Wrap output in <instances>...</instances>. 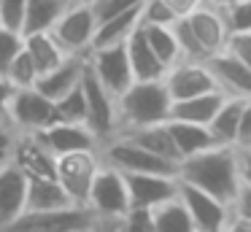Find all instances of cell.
<instances>
[{
	"mask_svg": "<svg viewBox=\"0 0 251 232\" xmlns=\"http://www.w3.org/2000/svg\"><path fill=\"white\" fill-rule=\"evenodd\" d=\"M178 181L197 186L213 197L232 203L240 186V165L235 146H211L178 162Z\"/></svg>",
	"mask_w": 251,
	"mask_h": 232,
	"instance_id": "obj_1",
	"label": "cell"
},
{
	"mask_svg": "<svg viewBox=\"0 0 251 232\" xmlns=\"http://www.w3.org/2000/svg\"><path fill=\"white\" fill-rule=\"evenodd\" d=\"M170 100L165 81H132L119 97H116V108H119V132L138 127H149V124H162L170 116Z\"/></svg>",
	"mask_w": 251,
	"mask_h": 232,
	"instance_id": "obj_2",
	"label": "cell"
},
{
	"mask_svg": "<svg viewBox=\"0 0 251 232\" xmlns=\"http://www.w3.org/2000/svg\"><path fill=\"white\" fill-rule=\"evenodd\" d=\"M100 159L105 165L116 167L122 173H159V176H178V165L162 159V156L146 151L127 135H114L98 149Z\"/></svg>",
	"mask_w": 251,
	"mask_h": 232,
	"instance_id": "obj_3",
	"label": "cell"
},
{
	"mask_svg": "<svg viewBox=\"0 0 251 232\" xmlns=\"http://www.w3.org/2000/svg\"><path fill=\"white\" fill-rule=\"evenodd\" d=\"M95 219L87 205H68L57 210H22L14 221L0 227V232H84Z\"/></svg>",
	"mask_w": 251,
	"mask_h": 232,
	"instance_id": "obj_4",
	"label": "cell"
},
{
	"mask_svg": "<svg viewBox=\"0 0 251 232\" xmlns=\"http://www.w3.org/2000/svg\"><path fill=\"white\" fill-rule=\"evenodd\" d=\"M95 32H98V16H95L89 0L71 3V8L51 27V35L65 49V54H89L95 43Z\"/></svg>",
	"mask_w": 251,
	"mask_h": 232,
	"instance_id": "obj_5",
	"label": "cell"
},
{
	"mask_svg": "<svg viewBox=\"0 0 251 232\" xmlns=\"http://www.w3.org/2000/svg\"><path fill=\"white\" fill-rule=\"evenodd\" d=\"M87 208L95 216L122 219L130 210V192H127L125 173L103 162L98 176H95V181H92V189L87 194Z\"/></svg>",
	"mask_w": 251,
	"mask_h": 232,
	"instance_id": "obj_6",
	"label": "cell"
},
{
	"mask_svg": "<svg viewBox=\"0 0 251 232\" xmlns=\"http://www.w3.org/2000/svg\"><path fill=\"white\" fill-rule=\"evenodd\" d=\"M81 89H84V100H87V127L98 135V140L105 143L108 138L119 135V108H116V97L95 78L89 68L84 70Z\"/></svg>",
	"mask_w": 251,
	"mask_h": 232,
	"instance_id": "obj_7",
	"label": "cell"
},
{
	"mask_svg": "<svg viewBox=\"0 0 251 232\" xmlns=\"http://www.w3.org/2000/svg\"><path fill=\"white\" fill-rule=\"evenodd\" d=\"M100 165L103 159L98 151H73V154L57 156V181L68 192L73 205H87V194Z\"/></svg>",
	"mask_w": 251,
	"mask_h": 232,
	"instance_id": "obj_8",
	"label": "cell"
},
{
	"mask_svg": "<svg viewBox=\"0 0 251 232\" xmlns=\"http://www.w3.org/2000/svg\"><path fill=\"white\" fill-rule=\"evenodd\" d=\"M54 122H57L54 103L46 95H41L35 86L14 89L11 103H8V124L17 132H41Z\"/></svg>",
	"mask_w": 251,
	"mask_h": 232,
	"instance_id": "obj_9",
	"label": "cell"
},
{
	"mask_svg": "<svg viewBox=\"0 0 251 232\" xmlns=\"http://www.w3.org/2000/svg\"><path fill=\"white\" fill-rule=\"evenodd\" d=\"M87 68L92 70V76L114 97H119L122 92L135 81V78H132V68H130V57H127V46H125V43L89 49Z\"/></svg>",
	"mask_w": 251,
	"mask_h": 232,
	"instance_id": "obj_10",
	"label": "cell"
},
{
	"mask_svg": "<svg viewBox=\"0 0 251 232\" xmlns=\"http://www.w3.org/2000/svg\"><path fill=\"white\" fill-rule=\"evenodd\" d=\"M178 200L184 203V208L189 210L192 224L197 232H224L229 221V203L213 197V194L202 192L197 186L178 181Z\"/></svg>",
	"mask_w": 251,
	"mask_h": 232,
	"instance_id": "obj_11",
	"label": "cell"
},
{
	"mask_svg": "<svg viewBox=\"0 0 251 232\" xmlns=\"http://www.w3.org/2000/svg\"><path fill=\"white\" fill-rule=\"evenodd\" d=\"M165 86H168L170 100H186V97L202 95V92L219 89L213 73L208 70L205 62H197V59H178L176 65H170L165 70Z\"/></svg>",
	"mask_w": 251,
	"mask_h": 232,
	"instance_id": "obj_12",
	"label": "cell"
},
{
	"mask_svg": "<svg viewBox=\"0 0 251 232\" xmlns=\"http://www.w3.org/2000/svg\"><path fill=\"white\" fill-rule=\"evenodd\" d=\"M184 16H186V22H189L192 32H195L197 43H200L202 52H205V57L224 52L227 38H229V27H227V19H224L222 8H216V5H211L208 0H202L200 5L186 11Z\"/></svg>",
	"mask_w": 251,
	"mask_h": 232,
	"instance_id": "obj_13",
	"label": "cell"
},
{
	"mask_svg": "<svg viewBox=\"0 0 251 232\" xmlns=\"http://www.w3.org/2000/svg\"><path fill=\"white\" fill-rule=\"evenodd\" d=\"M130 208H157L178 194V176L159 173H125Z\"/></svg>",
	"mask_w": 251,
	"mask_h": 232,
	"instance_id": "obj_14",
	"label": "cell"
},
{
	"mask_svg": "<svg viewBox=\"0 0 251 232\" xmlns=\"http://www.w3.org/2000/svg\"><path fill=\"white\" fill-rule=\"evenodd\" d=\"M11 162L27 178H57V156L46 149L38 132H19Z\"/></svg>",
	"mask_w": 251,
	"mask_h": 232,
	"instance_id": "obj_15",
	"label": "cell"
},
{
	"mask_svg": "<svg viewBox=\"0 0 251 232\" xmlns=\"http://www.w3.org/2000/svg\"><path fill=\"white\" fill-rule=\"evenodd\" d=\"M38 135L54 156L73 154V151H98L100 149L98 135L87 124H76V122H54L46 129H41Z\"/></svg>",
	"mask_w": 251,
	"mask_h": 232,
	"instance_id": "obj_16",
	"label": "cell"
},
{
	"mask_svg": "<svg viewBox=\"0 0 251 232\" xmlns=\"http://www.w3.org/2000/svg\"><path fill=\"white\" fill-rule=\"evenodd\" d=\"M208 70L213 73L216 86L229 97H243L251 100V68H246L240 59H235L229 52H219L211 54L205 59Z\"/></svg>",
	"mask_w": 251,
	"mask_h": 232,
	"instance_id": "obj_17",
	"label": "cell"
},
{
	"mask_svg": "<svg viewBox=\"0 0 251 232\" xmlns=\"http://www.w3.org/2000/svg\"><path fill=\"white\" fill-rule=\"evenodd\" d=\"M84 70H87V54H68L57 68H51L49 73L38 76L35 89L54 103V100H60L62 95H68L71 89H76V86L81 84Z\"/></svg>",
	"mask_w": 251,
	"mask_h": 232,
	"instance_id": "obj_18",
	"label": "cell"
},
{
	"mask_svg": "<svg viewBox=\"0 0 251 232\" xmlns=\"http://www.w3.org/2000/svg\"><path fill=\"white\" fill-rule=\"evenodd\" d=\"M27 200V176L14 162L0 167V227H6L25 210Z\"/></svg>",
	"mask_w": 251,
	"mask_h": 232,
	"instance_id": "obj_19",
	"label": "cell"
},
{
	"mask_svg": "<svg viewBox=\"0 0 251 232\" xmlns=\"http://www.w3.org/2000/svg\"><path fill=\"white\" fill-rule=\"evenodd\" d=\"M229 95H224L222 89H211V92H202V95L195 97H186V100H176L170 105V116L176 122H192V124H211V119L216 116V111L224 105Z\"/></svg>",
	"mask_w": 251,
	"mask_h": 232,
	"instance_id": "obj_20",
	"label": "cell"
},
{
	"mask_svg": "<svg viewBox=\"0 0 251 232\" xmlns=\"http://www.w3.org/2000/svg\"><path fill=\"white\" fill-rule=\"evenodd\" d=\"M127 46V57H130V68H132V78L135 81H159L165 78V65L162 59L154 54V49L149 46L143 30L138 27L130 38L125 41Z\"/></svg>",
	"mask_w": 251,
	"mask_h": 232,
	"instance_id": "obj_21",
	"label": "cell"
},
{
	"mask_svg": "<svg viewBox=\"0 0 251 232\" xmlns=\"http://www.w3.org/2000/svg\"><path fill=\"white\" fill-rule=\"evenodd\" d=\"M71 3H76V0H27L22 35H30V32H51V27L71 8Z\"/></svg>",
	"mask_w": 251,
	"mask_h": 232,
	"instance_id": "obj_22",
	"label": "cell"
},
{
	"mask_svg": "<svg viewBox=\"0 0 251 232\" xmlns=\"http://www.w3.org/2000/svg\"><path fill=\"white\" fill-rule=\"evenodd\" d=\"M122 135L132 138L138 146H143L146 151L162 156V159L173 162V165L181 162V154H178V149H176V143H173V135H170V129H168V122L149 124V127H138V129H127V132H122Z\"/></svg>",
	"mask_w": 251,
	"mask_h": 232,
	"instance_id": "obj_23",
	"label": "cell"
},
{
	"mask_svg": "<svg viewBox=\"0 0 251 232\" xmlns=\"http://www.w3.org/2000/svg\"><path fill=\"white\" fill-rule=\"evenodd\" d=\"M68 205L73 203L57 178H27L25 210H57V208H68Z\"/></svg>",
	"mask_w": 251,
	"mask_h": 232,
	"instance_id": "obj_24",
	"label": "cell"
},
{
	"mask_svg": "<svg viewBox=\"0 0 251 232\" xmlns=\"http://www.w3.org/2000/svg\"><path fill=\"white\" fill-rule=\"evenodd\" d=\"M25 52L33 59L38 76L49 73L51 68H57L68 57L65 49L57 43V38L51 32H30V35H25Z\"/></svg>",
	"mask_w": 251,
	"mask_h": 232,
	"instance_id": "obj_25",
	"label": "cell"
},
{
	"mask_svg": "<svg viewBox=\"0 0 251 232\" xmlns=\"http://www.w3.org/2000/svg\"><path fill=\"white\" fill-rule=\"evenodd\" d=\"M168 129L173 135V143L178 149L181 159L184 156H192L197 151H205L211 146H216L211 129L205 124H192V122H176V119H168Z\"/></svg>",
	"mask_w": 251,
	"mask_h": 232,
	"instance_id": "obj_26",
	"label": "cell"
},
{
	"mask_svg": "<svg viewBox=\"0 0 251 232\" xmlns=\"http://www.w3.org/2000/svg\"><path fill=\"white\" fill-rule=\"evenodd\" d=\"M141 27V5L125 11V14H116L111 19L100 22L98 25V32H95V46H114V43H125L132 32Z\"/></svg>",
	"mask_w": 251,
	"mask_h": 232,
	"instance_id": "obj_27",
	"label": "cell"
},
{
	"mask_svg": "<svg viewBox=\"0 0 251 232\" xmlns=\"http://www.w3.org/2000/svg\"><path fill=\"white\" fill-rule=\"evenodd\" d=\"M243 105H246L243 97H227L224 105L216 111V116L211 119L208 129H211L213 140H216L219 146H235L238 124H240V116H243Z\"/></svg>",
	"mask_w": 251,
	"mask_h": 232,
	"instance_id": "obj_28",
	"label": "cell"
},
{
	"mask_svg": "<svg viewBox=\"0 0 251 232\" xmlns=\"http://www.w3.org/2000/svg\"><path fill=\"white\" fill-rule=\"evenodd\" d=\"M151 219H154V232H197L189 210L184 208L178 194L168 203L151 208Z\"/></svg>",
	"mask_w": 251,
	"mask_h": 232,
	"instance_id": "obj_29",
	"label": "cell"
},
{
	"mask_svg": "<svg viewBox=\"0 0 251 232\" xmlns=\"http://www.w3.org/2000/svg\"><path fill=\"white\" fill-rule=\"evenodd\" d=\"M141 30L146 35L149 46L154 49V54L162 59L165 68H170L181 59V49H178V41H176L173 25H141Z\"/></svg>",
	"mask_w": 251,
	"mask_h": 232,
	"instance_id": "obj_30",
	"label": "cell"
},
{
	"mask_svg": "<svg viewBox=\"0 0 251 232\" xmlns=\"http://www.w3.org/2000/svg\"><path fill=\"white\" fill-rule=\"evenodd\" d=\"M54 111H57V122L87 124V100H84L81 84L76 89H71L68 95H62L60 100H54Z\"/></svg>",
	"mask_w": 251,
	"mask_h": 232,
	"instance_id": "obj_31",
	"label": "cell"
},
{
	"mask_svg": "<svg viewBox=\"0 0 251 232\" xmlns=\"http://www.w3.org/2000/svg\"><path fill=\"white\" fill-rule=\"evenodd\" d=\"M25 49V35L19 30H8L0 25V76H6L11 62L22 54Z\"/></svg>",
	"mask_w": 251,
	"mask_h": 232,
	"instance_id": "obj_32",
	"label": "cell"
},
{
	"mask_svg": "<svg viewBox=\"0 0 251 232\" xmlns=\"http://www.w3.org/2000/svg\"><path fill=\"white\" fill-rule=\"evenodd\" d=\"M6 78L14 84V89H27V86H35V81H38V70H35L33 59L27 57L25 49H22V54L11 62V68L6 70Z\"/></svg>",
	"mask_w": 251,
	"mask_h": 232,
	"instance_id": "obj_33",
	"label": "cell"
},
{
	"mask_svg": "<svg viewBox=\"0 0 251 232\" xmlns=\"http://www.w3.org/2000/svg\"><path fill=\"white\" fill-rule=\"evenodd\" d=\"M178 11L168 0H143L141 3V25H173Z\"/></svg>",
	"mask_w": 251,
	"mask_h": 232,
	"instance_id": "obj_34",
	"label": "cell"
},
{
	"mask_svg": "<svg viewBox=\"0 0 251 232\" xmlns=\"http://www.w3.org/2000/svg\"><path fill=\"white\" fill-rule=\"evenodd\" d=\"M222 11L229 32H251V0H238Z\"/></svg>",
	"mask_w": 251,
	"mask_h": 232,
	"instance_id": "obj_35",
	"label": "cell"
},
{
	"mask_svg": "<svg viewBox=\"0 0 251 232\" xmlns=\"http://www.w3.org/2000/svg\"><path fill=\"white\" fill-rule=\"evenodd\" d=\"M25 8H27V0H0V25L22 32Z\"/></svg>",
	"mask_w": 251,
	"mask_h": 232,
	"instance_id": "obj_36",
	"label": "cell"
},
{
	"mask_svg": "<svg viewBox=\"0 0 251 232\" xmlns=\"http://www.w3.org/2000/svg\"><path fill=\"white\" fill-rule=\"evenodd\" d=\"M122 230L125 232H154L151 208H130L122 216Z\"/></svg>",
	"mask_w": 251,
	"mask_h": 232,
	"instance_id": "obj_37",
	"label": "cell"
},
{
	"mask_svg": "<svg viewBox=\"0 0 251 232\" xmlns=\"http://www.w3.org/2000/svg\"><path fill=\"white\" fill-rule=\"evenodd\" d=\"M224 52H229L235 59H240L246 68H251V32H229Z\"/></svg>",
	"mask_w": 251,
	"mask_h": 232,
	"instance_id": "obj_38",
	"label": "cell"
},
{
	"mask_svg": "<svg viewBox=\"0 0 251 232\" xmlns=\"http://www.w3.org/2000/svg\"><path fill=\"white\" fill-rule=\"evenodd\" d=\"M229 213L232 219H240V221H249L251 224V186L240 181L238 192H235L232 203H229Z\"/></svg>",
	"mask_w": 251,
	"mask_h": 232,
	"instance_id": "obj_39",
	"label": "cell"
},
{
	"mask_svg": "<svg viewBox=\"0 0 251 232\" xmlns=\"http://www.w3.org/2000/svg\"><path fill=\"white\" fill-rule=\"evenodd\" d=\"M235 149L238 151H251V100H246V105H243V116H240V124H238Z\"/></svg>",
	"mask_w": 251,
	"mask_h": 232,
	"instance_id": "obj_40",
	"label": "cell"
},
{
	"mask_svg": "<svg viewBox=\"0 0 251 232\" xmlns=\"http://www.w3.org/2000/svg\"><path fill=\"white\" fill-rule=\"evenodd\" d=\"M17 129L11 124H0V167L11 162V154H14V143H17Z\"/></svg>",
	"mask_w": 251,
	"mask_h": 232,
	"instance_id": "obj_41",
	"label": "cell"
},
{
	"mask_svg": "<svg viewBox=\"0 0 251 232\" xmlns=\"http://www.w3.org/2000/svg\"><path fill=\"white\" fill-rule=\"evenodd\" d=\"M84 232H125L122 230V219H108V216H95Z\"/></svg>",
	"mask_w": 251,
	"mask_h": 232,
	"instance_id": "obj_42",
	"label": "cell"
},
{
	"mask_svg": "<svg viewBox=\"0 0 251 232\" xmlns=\"http://www.w3.org/2000/svg\"><path fill=\"white\" fill-rule=\"evenodd\" d=\"M11 95H14V84L0 76V124H8V103H11Z\"/></svg>",
	"mask_w": 251,
	"mask_h": 232,
	"instance_id": "obj_43",
	"label": "cell"
},
{
	"mask_svg": "<svg viewBox=\"0 0 251 232\" xmlns=\"http://www.w3.org/2000/svg\"><path fill=\"white\" fill-rule=\"evenodd\" d=\"M238 165H240V181L251 186V151H238Z\"/></svg>",
	"mask_w": 251,
	"mask_h": 232,
	"instance_id": "obj_44",
	"label": "cell"
},
{
	"mask_svg": "<svg viewBox=\"0 0 251 232\" xmlns=\"http://www.w3.org/2000/svg\"><path fill=\"white\" fill-rule=\"evenodd\" d=\"M168 3L173 5V8L178 11V16H181V14H186V11H192L195 5H200L202 0H168Z\"/></svg>",
	"mask_w": 251,
	"mask_h": 232,
	"instance_id": "obj_45",
	"label": "cell"
},
{
	"mask_svg": "<svg viewBox=\"0 0 251 232\" xmlns=\"http://www.w3.org/2000/svg\"><path fill=\"white\" fill-rule=\"evenodd\" d=\"M224 232H251V224H249V221H240V219H232V216H229Z\"/></svg>",
	"mask_w": 251,
	"mask_h": 232,
	"instance_id": "obj_46",
	"label": "cell"
},
{
	"mask_svg": "<svg viewBox=\"0 0 251 232\" xmlns=\"http://www.w3.org/2000/svg\"><path fill=\"white\" fill-rule=\"evenodd\" d=\"M211 5H216V8H227V5H232V3H238V0H208Z\"/></svg>",
	"mask_w": 251,
	"mask_h": 232,
	"instance_id": "obj_47",
	"label": "cell"
}]
</instances>
